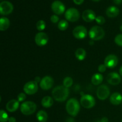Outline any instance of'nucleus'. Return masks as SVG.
I'll use <instances>...</instances> for the list:
<instances>
[{"label": "nucleus", "mask_w": 122, "mask_h": 122, "mask_svg": "<svg viewBox=\"0 0 122 122\" xmlns=\"http://www.w3.org/2000/svg\"><path fill=\"white\" fill-rule=\"evenodd\" d=\"M53 98L58 102L66 101L69 95V89L64 86H57L55 87L52 91Z\"/></svg>", "instance_id": "1"}, {"label": "nucleus", "mask_w": 122, "mask_h": 122, "mask_svg": "<svg viewBox=\"0 0 122 122\" xmlns=\"http://www.w3.org/2000/svg\"><path fill=\"white\" fill-rule=\"evenodd\" d=\"M66 109L69 115L75 117L80 111V104L76 98H70L67 101L66 106Z\"/></svg>", "instance_id": "2"}, {"label": "nucleus", "mask_w": 122, "mask_h": 122, "mask_svg": "<svg viewBox=\"0 0 122 122\" xmlns=\"http://www.w3.org/2000/svg\"><path fill=\"white\" fill-rule=\"evenodd\" d=\"M89 36L92 41L101 40L104 37L105 32L100 26H94L89 30Z\"/></svg>", "instance_id": "3"}, {"label": "nucleus", "mask_w": 122, "mask_h": 122, "mask_svg": "<svg viewBox=\"0 0 122 122\" xmlns=\"http://www.w3.org/2000/svg\"><path fill=\"white\" fill-rule=\"evenodd\" d=\"M37 106L35 102L32 101H26L20 106V111L24 115H31L35 112Z\"/></svg>", "instance_id": "4"}, {"label": "nucleus", "mask_w": 122, "mask_h": 122, "mask_svg": "<svg viewBox=\"0 0 122 122\" xmlns=\"http://www.w3.org/2000/svg\"><path fill=\"white\" fill-rule=\"evenodd\" d=\"M80 102L81 106L87 109L92 108L95 105V98L89 94H85L82 95L81 98Z\"/></svg>", "instance_id": "5"}, {"label": "nucleus", "mask_w": 122, "mask_h": 122, "mask_svg": "<svg viewBox=\"0 0 122 122\" xmlns=\"http://www.w3.org/2000/svg\"><path fill=\"white\" fill-rule=\"evenodd\" d=\"M80 17V13L77 9L75 8H69L65 13V18L67 20L71 22L77 21Z\"/></svg>", "instance_id": "6"}, {"label": "nucleus", "mask_w": 122, "mask_h": 122, "mask_svg": "<svg viewBox=\"0 0 122 122\" xmlns=\"http://www.w3.org/2000/svg\"><path fill=\"white\" fill-rule=\"evenodd\" d=\"M110 94V91L109 88L106 85H100L97 91V96L99 100L102 101L106 100L109 97Z\"/></svg>", "instance_id": "7"}, {"label": "nucleus", "mask_w": 122, "mask_h": 122, "mask_svg": "<svg viewBox=\"0 0 122 122\" xmlns=\"http://www.w3.org/2000/svg\"><path fill=\"white\" fill-rule=\"evenodd\" d=\"M38 90V83L35 81H29L24 85L23 91L25 94L27 95H33L35 94Z\"/></svg>", "instance_id": "8"}, {"label": "nucleus", "mask_w": 122, "mask_h": 122, "mask_svg": "<svg viewBox=\"0 0 122 122\" xmlns=\"http://www.w3.org/2000/svg\"><path fill=\"white\" fill-rule=\"evenodd\" d=\"M13 10V5L9 1H4L0 3V13L1 15H8L12 13Z\"/></svg>", "instance_id": "9"}, {"label": "nucleus", "mask_w": 122, "mask_h": 122, "mask_svg": "<svg viewBox=\"0 0 122 122\" xmlns=\"http://www.w3.org/2000/svg\"><path fill=\"white\" fill-rule=\"evenodd\" d=\"M87 30L83 26H76L73 30V35L76 39H83L87 35Z\"/></svg>", "instance_id": "10"}, {"label": "nucleus", "mask_w": 122, "mask_h": 122, "mask_svg": "<svg viewBox=\"0 0 122 122\" xmlns=\"http://www.w3.org/2000/svg\"><path fill=\"white\" fill-rule=\"evenodd\" d=\"M54 85V79L50 76H46L43 77L40 82V87L45 91L49 90Z\"/></svg>", "instance_id": "11"}, {"label": "nucleus", "mask_w": 122, "mask_h": 122, "mask_svg": "<svg viewBox=\"0 0 122 122\" xmlns=\"http://www.w3.org/2000/svg\"><path fill=\"white\" fill-rule=\"evenodd\" d=\"M119 62L117 57L114 54H110L106 57L104 60V64L107 67L113 69L117 66Z\"/></svg>", "instance_id": "12"}, {"label": "nucleus", "mask_w": 122, "mask_h": 122, "mask_svg": "<svg viewBox=\"0 0 122 122\" xmlns=\"http://www.w3.org/2000/svg\"><path fill=\"white\" fill-rule=\"evenodd\" d=\"M51 9L52 11L57 15H61L65 11V6L60 1H55L51 4Z\"/></svg>", "instance_id": "13"}, {"label": "nucleus", "mask_w": 122, "mask_h": 122, "mask_svg": "<svg viewBox=\"0 0 122 122\" xmlns=\"http://www.w3.org/2000/svg\"><path fill=\"white\" fill-rule=\"evenodd\" d=\"M35 41L36 45H38V46H44L48 42V36L45 33L39 32V33H38L36 35Z\"/></svg>", "instance_id": "14"}, {"label": "nucleus", "mask_w": 122, "mask_h": 122, "mask_svg": "<svg viewBox=\"0 0 122 122\" xmlns=\"http://www.w3.org/2000/svg\"><path fill=\"white\" fill-rule=\"evenodd\" d=\"M107 81L112 85H117L121 82V77L116 72H112L107 76Z\"/></svg>", "instance_id": "15"}, {"label": "nucleus", "mask_w": 122, "mask_h": 122, "mask_svg": "<svg viewBox=\"0 0 122 122\" xmlns=\"http://www.w3.org/2000/svg\"><path fill=\"white\" fill-rule=\"evenodd\" d=\"M96 14L94 11L91 10H85L82 13V19L86 22H91L96 19Z\"/></svg>", "instance_id": "16"}, {"label": "nucleus", "mask_w": 122, "mask_h": 122, "mask_svg": "<svg viewBox=\"0 0 122 122\" xmlns=\"http://www.w3.org/2000/svg\"><path fill=\"white\" fill-rule=\"evenodd\" d=\"M19 101L16 100H11L6 104V109L9 112H14L19 107Z\"/></svg>", "instance_id": "17"}, {"label": "nucleus", "mask_w": 122, "mask_h": 122, "mask_svg": "<svg viewBox=\"0 0 122 122\" xmlns=\"http://www.w3.org/2000/svg\"><path fill=\"white\" fill-rule=\"evenodd\" d=\"M110 101L113 105L118 106L122 102V95L120 93H113L110 97Z\"/></svg>", "instance_id": "18"}, {"label": "nucleus", "mask_w": 122, "mask_h": 122, "mask_svg": "<svg viewBox=\"0 0 122 122\" xmlns=\"http://www.w3.org/2000/svg\"><path fill=\"white\" fill-rule=\"evenodd\" d=\"M120 13V10L115 6H110L106 10V14L108 17L114 18L117 16Z\"/></svg>", "instance_id": "19"}, {"label": "nucleus", "mask_w": 122, "mask_h": 122, "mask_svg": "<svg viewBox=\"0 0 122 122\" xmlns=\"http://www.w3.org/2000/svg\"><path fill=\"white\" fill-rule=\"evenodd\" d=\"M103 81V76L100 73H95L92 76L91 82L94 85H99Z\"/></svg>", "instance_id": "20"}, {"label": "nucleus", "mask_w": 122, "mask_h": 122, "mask_svg": "<svg viewBox=\"0 0 122 122\" xmlns=\"http://www.w3.org/2000/svg\"><path fill=\"white\" fill-rule=\"evenodd\" d=\"M10 25V21L7 17H1L0 19V30L1 31L6 30Z\"/></svg>", "instance_id": "21"}, {"label": "nucleus", "mask_w": 122, "mask_h": 122, "mask_svg": "<svg viewBox=\"0 0 122 122\" xmlns=\"http://www.w3.org/2000/svg\"><path fill=\"white\" fill-rule=\"evenodd\" d=\"M53 100L52 98L50 96H46L42 98L41 101V104L45 108H49L53 105Z\"/></svg>", "instance_id": "22"}, {"label": "nucleus", "mask_w": 122, "mask_h": 122, "mask_svg": "<svg viewBox=\"0 0 122 122\" xmlns=\"http://www.w3.org/2000/svg\"><path fill=\"white\" fill-rule=\"evenodd\" d=\"M86 56V51L83 48H79L77 49L76 51H75V57L79 60H83L85 58Z\"/></svg>", "instance_id": "23"}, {"label": "nucleus", "mask_w": 122, "mask_h": 122, "mask_svg": "<svg viewBox=\"0 0 122 122\" xmlns=\"http://www.w3.org/2000/svg\"><path fill=\"white\" fill-rule=\"evenodd\" d=\"M36 118L39 122H46L48 119V114L45 111L40 110L37 113Z\"/></svg>", "instance_id": "24"}, {"label": "nucleus", "mask_w": 122, "mask_h": 122, "mask_svg": "<svg viewBox=\"0 0 122 122\" xmlns=\"http://www.w3.org/2000/svg\"><path fill=\"white\" fill-rule=\"evenodd\" d=\"M68 26H69V23L65 20H61L58 24V28L62 31L66 30L68 28Z\"/></svg>", "instance_id": "25"}, {"label": "nucleus", "mask_w": 122, "mask_h": 122, "mask_svg": "<svg viewBox=\"0 0 122 122\" xmlns=\"http://www.w3.org/2000/svg\"><path fill=\"white\" fill-rule=\"evenodd\" d=\"M8 114L3 110H1L0 111V122H7L8 121Z\"/></svg>", "instance_id": "26"}, {"label": "nucleus", "mask_w": 122, "mask_h": 122, "mask_svg": "<svg viewBox=\"0 0 122 122\" xmlns=\"http://www.w3.org/2000/svg\"><path fill=\"white\" fill-rule=\"evenodd\" d=\"M73 85V79L70 77H66L63 80V86L69 88Z\"/></svg>", "instance_id": "27"}, {"label": "nucleus", "mask_w": 122, "mask_h": 122, "mask_svg": "<svg viewBox=\"0 0 122 122\" xmlns=\"http://www.w3.org/2000/svg\"><path fill=\"white\" fill-rule=\"evenodd\" d=\"M46 27V23L45 21L42 20H40L37 22L36 23V28L39 31L44 30Z\"/></svg>", "instance_id": "28"}, {"label": "nucleus", "mask_w": 122, "mask_h": 122, "mask_svg": "<svg viewBox=\"0 0 122 122\" xmlns=\"http://www.w3.org/2000/svg\"><path fill=\"white\" fill-rule=\"evenodd\" d=\"M114 42L119 46H122V34H119L116 36Z\"/></svg>", "instance_id": "29"}, {"label": "nucleus", "mask_w": 122, "mask_h": 122, "mask_svg": "<svg viewBox=\"0 0 122 122\" xmlns=\"http://www.w3.org/2000/svg\"><path fill=\"white\" fill-rule=\"evenodd\" d=\"M95 21H97L98 25H103V24L105 23L106 22V20H105L104 17L103 16H101V15H99V16H97L95 19Z\"/></svg>", "instance_id": "30"}, {"label": "nucleus", "mask_w": 122, "mask_h": 122, "mask_svg": "<svg viewBox=\"0 0 122 122\" xmlns=\"http://www.w3.org/2000/svg\"><path fill=\"white\" fill-rule=\"evenodd\" d=\"M26 96L25 93H20L17 96V100L19 102H22V101H25L26 100Z\"/></svg>", "instance_id": "31"}, {"label": "nucleus", "mask_w": 122, "mask_h": 122, "mask_svg": "<svg viewBox=\"0 0 122 122\" xmlns=\"http://www.w3.org/2000/svg\"><path fill=\"white\" fill-rule=\"evenodd\" d=\"M51 21L53 23H57L59 20V18L57 15H52L51 16Z\"/></svg>", "instance_id": "32"}, {"label": "nucleus", "mask_w": 122, "mask_h": 122, "mask_svg": "<svg viewBox=\"0 0 122 122\" xmlns=\"http://www.w3.org/2000/svg\"><path fill=\"white\" fill-rule=\"evenodd\" d=\"M106 69H107V67L106 66V65H105L104 64H100V65L98 66V71H100V73L104 72V71L106 70Z\"/></svg>", "instance_id": "33"}, {"label": "nucleus", "mask_w": 122, "mask_h": 122, "mask_svg": "<svg viewBox=\"0 0 122 122\" xmlns=\"http://www.w3.org/2000/svg\"><path fill=\"white\" fill-rule=\"evenodd\" d=\"M84 0H73V2L77 5H81L83 2Z\"/></svg>", "instance_id": "34"}, {"label": "nucleus", "mask_w": 122, "mask_h": 122, "mask_svg": "<svg viewBox=\"0 0 122 122\" xmlns=\"http://www.w3.org/2000/svg\"><path fill=\"white\" fill-rule=\"evenodd\" d=\"M113 2L117 5H120L122 3V0H113Z\"/></svg>", "instance_id": "35"}, {"label": "nucleus", "mask_w": 122, "mask_h": 122, "mask_svg": "<svg viewBox=\"0 0 122 122\" xmlns=\"http://www.w3.org/2000/svg\"><path fill=\"white\" fill-rule=\"evenodd\" d=\"M8 122H16V120L14 117H10L9 119H8Z\"/></svg>", "instance_id": "36"}, {"label": "nucleus", "mask_w": 122, "mask_h": 122, "mask_svg": "<svg viewBox=\"0 0 122 122\" xmlns=\"http://www.w3.org/2000/svg\"><path fill=\"white\" fill-rule=\"evenodd\" d=\"M101 122H108V120L106 117H104L101 119V120H100Z\"/></svg>", "instance_id": "37"}, {"label": "nucleus", "mask_w": 122, "mask_h": 122, "mask_svg": "<svg viewBox=\"0 0 122 122\" xmlns=\"http://www.w3.org/2000/svg\"><path fill=\"white\" fill-rule=\"evenodd\" d=\"M41 81V79L40 77H35V81L36 82H37V83H38V82H40Z\"/></svg>", "instance_id": "38"}, {"label": "nucleus", "mask_w": 122, "mask_h": 122, "mask_svg": "<svg viewBox=\"0 0 122 122\" xmlns=\"http://www.w3.org/2000/svg\"><path fill=\"white\" fill-rule=\"evenodd\" d=\"M119 73H120V76H122V66L120 67V69H119Z\"/></svg>", "instance_id": "39"}, {"label": "nucleus", "mask_w": 122, "mask_h": 122, "mask_svg": "<svg viewBox=\"0 0 122 122\" xmlns=\"http://www.w3.org/2000/svg\"><path fill=\"white\" fill-rule=\"evenodd\" d=\"M120 31H121V32H122V25L121 26H120Z\"/></svg>", "instance_id": "40"}, {"label": "nucleus", "mask_w": 122, "mask_h": 122, "mask_svg": "<svg viewBox=\"0 0 122 122\" xmlns=\"http://www.w3.org/2000/svg\"><path fill=\"white\" fill-rule=\"evenodd\" d=\"M92 1H96V2H98V1H101V0H92Z\"/></svg>", "instance_id": "41"}, {"label": "nucleus", "mask_w": 122, "mask_h": 122, "mask_svg": "<svg viewBox=\"0 0 122 122\" xmlns=\"http://www.w3.org/2000/svg\"><path fill=\"white\" fill-rule=\"evenodd\" d=\"M97 122H101V121H97Z\"/></svg>", "instance_id": "42"}, {"label": "nucleus", "mask_w": 122, "mask_h": 122, "mask_svg": "<svg viewBox=\"0 0 122 122\" xmlns=\"http://www.w3.org/2000/svg\"></svg>", "instance_id": "43"}]
</instances>
